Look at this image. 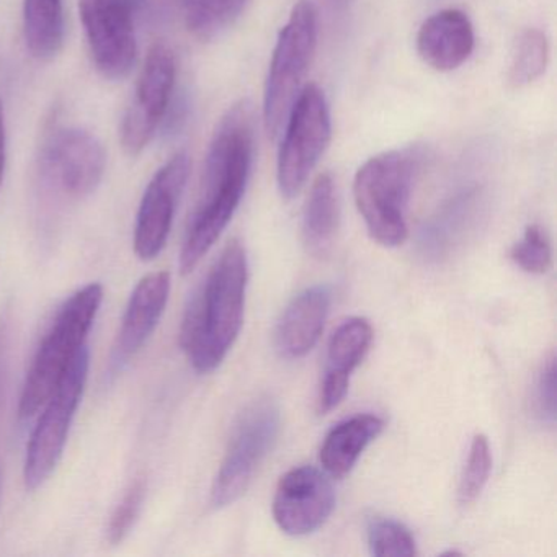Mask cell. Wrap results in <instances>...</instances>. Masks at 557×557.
Listing matches in <instances>:
<instances>
[{"label":"cell","instance_id":"obj_1","mask_svg":"<svg viewBox=\"0 0 557 557\" xmlns=\"http://www.w3.org/2000/svg\"><path fill=\"white\" fill-rule=\"evenodd\" d=\"M253 156V113L234 103L214 129L201 175L200 197L188 223L181 270L190 273L220 239L246 194Z\"/></svg>","mask_w":557,"mask_h":557},{"label":"cell","instance_id":"obj_2","mask_svg":"<svg viewBox=\"0 0 557 557\" xmlns=\"http://www.w3.org/2000/svg\"><path fill=\"white\" fill-rule=\"evenodd\" d=\"M247 278L246 249L239 240H231L188 301L181 347L198 373L216 370L233 348L243 329Z\"/></svg>","mask_w":557,"mask_h":557},{"label":"cell","instance_id":"obj_3","mask_svg":"<svg viewBox=\"0 0 557 557\" xmlns=\"http://www.w3.org/2000/svg\"><path fill=\"white\" fill-rule=\"evenodd\" d=\"M103 288L90 283L74 293L58 312L47 337L41 342L22 389L18 416L32 419L47 403L58 381L84 347L102 305Z\"/></svg>","mask_w":557,"mask_h":557},{"label":"cell","instance_id":"obj_4","mask_svg":"<svg viewBox=\"0 0 557 557\" xmlns=\"http://www.w3.org/2000/svg\"><path fill=\"white\" fill-rule=\"evenodd\" d=\"M416 177V158L409 151H387L368 159L354 181L358 213L371 239L397 247L409 236L407 210Z\"/></svg>","mask_w":557,"mask_h":557},{"label":"cell","instance_id":"obj_5","mask_svg":"<svg viewBox=\"0 0 557 557\" xmlns=\"http://www.w3.org/2000/svg\"><path fill=\"white\" fill-rule=\"evenodd\" d=\"M318 37V9L309 0H299L280 32L263 92V123L272 139L282 135L302 90V81L314 60Z\"/></svg>","mask_w":557,"mask_h":557},{"label":"cell","instance_id":"obj_6","mask_svg":"<svg viewBox=\"0 0 557 557\" xmlns=\"http://www.w3.org/2000/svg\"><path fill=\"white\" fill-rule=\"evenodd\" d=\"M282 426L278 404L259 397L244 409L211 488V507L224 508L246 494L257 469L272 451Z\"/></svg>","mask_w":557,"mask_h":557},{"label":"cell","instance_id":"obj_7","mask_svg":"<svg viewBox=\"0 0 557 557\" xmlns=\"http://www.w3.org/2000/svg\"><path fill=\"white\" fill-rule=\"evenodd\" d=\"M89 364V348L84 345L45 403L44 413L32 433L25 456L24 479L28 491L44 485L63 456L71 423L86 389Z\"/></svg>","mask_w":557,"mask_h":557},{"label":"cell","instance_id":"obj_8","mask_svg":"<svg viewBox=\"0 0 557 557\" xmlns=\"http://www.w3.org/2000/svg\"><path fill=\"white\" fill-rule=\"evenodd\" d=\"M278 154V188L292 200L305 188L332 138L331 110L315 84L302 87L283 128Z\"/></svg>","mask_w":557,"mask_h":557},{"label":"cell","instance_id":"obj_9","mask_svg":"<svg viewBox=\"0 0 557 557\" xmlns=\"http://www.w3.org/2000/svg\"><path fill=\"white\" fill-rule=\"evenodd\" d=\"M102 143L81 128H57L41 146L40 169L45 181L67 198L89 197L106 174Z\"/></svg>","mask_w":557,"mask_h":557},{"label":"cell","instance_id":"obj_10","mask_svg":"<svg viewBox=\"0 0 557 557\" xmlns=\"http://www.w3.org/2000/svg\"><path fill=\"white\" fill-rule=\"evenodd\" d=\"M79 12L97 71L106 79H125L138 57L135 0H79Z\"/></svg>","mask_w":557,"mask_h":557},{"label":"cell","instance_id":"obj_11","mask_svg":"<svg viewBox=\"0 0 557 557\" xmlns=\"http://www.w3.org/2000/svg\"><path fill=\"white\" fill-rule=\"evenodd\" d=\"M177 79V60L165 44L152 45L139 74L136 96L122 123V145L138 156L151 143L171 106Z\"/></svg>","mask_w":557,"mask_h":557},{"label":"cell","instance_id":"obj_12","mask_svg":"<svg viewBox=\"0 0 557 557\" xmlns=\"http://www.w3.org/2000/svg\"><path fill=\"white\" fill-rule=\"evenodd\" d=\"M190 171V156L181 151L172 156L149 182L135 227V252L145 262L154 260L168 244Z\"/></svg>","mask_w":557,"mask_h":557},{"label":"cell","instance_id":"obj_13","mask_svg":"<svg viewBox=\"0 0 557 557\" xmlns=\"http://www.w3.org/2000/svg\"><path fill=\"white\" fill-rule=\"evenodd\" d=\"M335 508V492L324 472L299 466L280 479L273 518L283 533L306 536L318 531Z\"/></svg>","mask_w":557,"mask_h":557},{"label":"cell","instance_id":"obj_14","mask_svg":"<svg viewBox=\"0 0 557 557\" xmlns=\"http://www.w3.org/2000/svg\"><path fill=\"white\" fill-rule=\"evenodd\" d=\"M171 295V275L156 272L136 285L112 350V370L120 371L151 337Z\"/></svg>","mask_w":557,"mask_h":557},{"label":"cell","instance_id":"obj_15","mask_svg":"<svg viewBox=\"0 0 557 557\" xmlns=\"http://www.w3.org/2000/svg\"><path fill=\"white\" fill-rule=\"evenodd\" d=\"M371 342L373 327L363 318L347 319L332 334L327 347V367L319 397V409L322 413L341 406L347 396L351 373L367 357Z\"/></svg>","mask_w":557,"mask_h":557},{"label":"cell","instance_id":"obj_16","mask_svg":"<svg viewBox=\"0 0 557 557\" xmlns=\"http://www.w3.org/2000/svg\"><path fill=\"white\" fill-rule=\"evenodd\" d=\"M474 28L458 9H445L426 18L417 34V53L426 66L449 73L469 60L474 50Z\"/></svg>","mask_w":557,"mask_h":557},{"label":"cell","instance_id":"obj_17","mask_svg":"<svg viewBox=\"0 0 557 557\" xmlns=\"http://www.w3.org/2000/svg\"><path fill=\"white\" fill-rule=\"evenodd\" d=\"M332 295L327 286H311L299 293L280 319L275 334L276 351L286 360L306 357L318 344L329 311Z\"/></svg>","mask_w":557,"mask_h":557},{"label":"cell","instance_id":"obj_18","mask_svg":"<svg viewBox=\"0 0 557 557\" xmlns=\"http://www.w3.org/2000/svg\"><path fill=\"white\" fill-rule=\"evenodd\" d=\"M384 422L373 413H358L337 423L321 446V465L332 478L350 474L364 449L383 432Z\"/></svg>","mask_w":557,"mask_h":557},{"label":"cell","instance_id":"obj_19","mask_svg":"<svg viewBox=\"0 0 557 557\" xmlns=\"http://www.w3.org/2000/svg\"><path fill=\"white\" fill-rule=\"evenodd\" d=\"M337 187L331 174H321L312 184L302 211V243L311 256L325 257L334 246L338 230Z\"/></svg>","mask_w":557,"mask_h":557},{"label":"cell","instance_id":"obj_20","mask_svg":"<svg viewBox=\"0 0 557 557\" xmlns=\"http://www.w3.org/2000/svg\"><path fill=\"white\" fill-rule=\"evenodd\" d=\"M63 0H24L25 44L38 61H51L64 45Z\"/></svg>","mask_w":557,"mask_h":557},{"label":"cell","instance_id":"obj_21","mask_svg":"<svg viewBox=\"0 0 557 557\" xmlns=\"http://www.w3.org/2000/svg\"><path fill=\"white\" fill-rule=\"evenodd\" d=\"M247 0H182L185 25L195 38L210 41L236 22Z\"/></svg>","mask_w":557,"mask_h":557},{"label":"cell","instance_id":"obj_22","mask_svg":"<svg viewBox=\"0 0 557 557\" xmlns=\"http://www.w3.org/2000/svg\"><path fill=\"white\" fill-rule=\"evenodd\" d=\"M547 58H549V44L546 35L537 28H528L515 44L510 70H508V84L520 89L540 79L546 71Z\"/></svg>","mask_w":557,"mask_h":557},{"label":"cell","instance_id":"obj_23","mask_svg":"<svg viewBox=\"0 0 557 557\" xmlns=\"http://www.w3.org/2000/svg\"><path fill=\"white\" fill-rule=\"evenodd\" d=\"M368 546L376 557L416 556V540L399 521L391 518H374L368 524Z\"/></svg>","mask_w":557,"mask_h":557},{"label":"cell","instance_id":"obj_24","mask_svg":"<svg viewBox=\"0 0 557 557\" xmlns=\"http://www.w3.org/2000/svg\"><path fill=\"white\" fill-rule=\"evenodd\" d=\"M491 469L492 455L487 436L475 435L469 448L461 482H459V504H472L481 495L487 484Z\"/></svg>","mask_w":557,"mask_h":557},{"label":"cell","instance_id":"obj_25","mask_svg":"<svg viewBox=\"0 0 557 557\" xmlns=\"http://www.w3.org/2000/svg\"><path fill=\"white\" fill-rule=\"evenodd\" d=\"M510 259L531 275H543L553 267V249L546 231L537 224H531L523 237L511 247Z\"/></svg>","mask_w":557,"mask_h":557},{"label":"cell","instance_id":"obj_26","mask_svg":"<svg viewBox=\"0 0 557 557\" xmlns=\"http://www.w3.org/2000/svg\"><path fill=\"white\" fill-rule=\"evenodd\" d=\"M146 497V478L139 475L126 488L120 504L113 510L110 517L109 527H107V537L110 543L120 544L135 527L139 513H141L143 504Z\"/></svg>","mask_w":557,"mask_h":557},{"label":"cell","instance_id":"obj_27","mask_svg":"<svg viewBox=\"0 0 557 557\" xmlns=\"http://www.w3.org/2000/svg\"><path fill=\"white\" fill-rule=\"evenodd\" d=\"M534 416L553 426L556 423V358L544 361L534 381L533 399H531Z\"/></svg>","mask_w":557,"mask_h":557},{"label":"cell","instance_id":"obj_28","mask_svg":"<svg viewBox=\"0 0 557 557\" xmlns=\"http://www.w3.org/2000/svg\"><path fill=\"white\" fill-rule=\"evenodd\" d=\"M182 0H135L136 12H143L152 22H164L181 9Z\"/></svg>","mask_w":557,"mask_h":557},{"label":"cell","instance_id":"obj_29","mask_svg":"<svg viewBox=\"0 0 557 557\" xmlns=\"http://www.w3.org/2000/svg\"><path fill=\"white\" fill-rule=\"evenodd\" d=\"M5 148H8V138H5L4 106L0 100V184H2V175H4L5 169Z\"/></svg>","mask_w":557,"mask_h":557}]
</instances>
